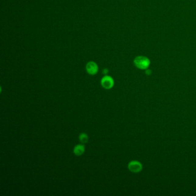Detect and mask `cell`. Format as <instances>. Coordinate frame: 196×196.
Masks as SVG:
<instances>
[{
	"label": "cell",
	"instance_id": "cell-8",
	"mask_svg": "<svg viewBox=\"0 0 196 196\" xmlns=\"http://www.w3.org/2000/svg\"><path fill=\"white\" fill-rule=\"evenodd\" d=\"M108 73V70L107 68L103 69V74H107Z\"/></svg>",
	"mask_w": 196,
	"mask_h": 196
},
{
	"label": "cell",
	"instance_id": "cell-4",
	"mask_svg": "<svg viewBox=\"0 0 196 196\" xmlns=\"http://www.w3.org/2000/svg\"><path fill=\"white\" fill-rule=\"evenodd\" d=\"M86 70L90 75H95L98 72V66L95 62L90 61L87 63L86 66Z\"/></svg>",
	"mask_w": 196,
	"mask_h": 196
},
{
	"label": "cell",
	"instance_id": "cell-1",
	"mask_svg": "<svg viewBox=\"0 0 196 196\" xmlns=\"http://www.w3.org/2000/svg\"><path fill=\"white\" fill-rule=\"evenodd\" d=\"M134 65L138 68L145 70L150 67L151 61L149 58L143 55L136 57L134 60Z\"/></svg>",
	"mask_w": 196,
	"mask_h": 196
},
{
	"label": "cell",
	"instance_id": "cell-5",
	"mask_svg": "<svg viewBox=\"0 0 196 196\" xmlns=\"http://www.w3.org/2000/svg\"><path fill=\"white\" fill-rule=\"evenodd\" d=\"M85 146L83 145H76L74 149H73V152L74 154L77 156H81L85 152Z\"/></svg>",
	"mask_w": 196,
	"mask_h": 196
},
{
	"label": "cell",
	"instance_id": "cell-7",
	"mask_svg": "<svg viewBox=\"0 0 196 196\" xmlns=\"http://www.w3.org/2000/svg\"><path fill=\"white\" fill-rule=\"evenodd\" d=\"M145 74L147 75H151V73H152V71L151 70H150V69H149V68H147V69H146L145 70Z\"/></svg>",
	"mask_w": 196,
	"mask_h": 196
},
{
	"label": "cell",
	"instance_id": "cell-3",
	"mask_svg": "<svg viewBox=\"0 0 196 196\" xmlns=\"http://www.w3.org/2000/svg\"><path fill=\"white\" fill-rule=\"evenodd\" d=\"M101 84L103 88L106 89H110L114 87V79L110 76L105 75L101 79Z\"/></svg>",
	"mask_w": 196,
	"mask_h": 196
},
{
	"label": "cell",
	"instance_id": "cell-6",
	"mask_svg": "<svg viewBox=\"0 0 196 196\" xmlns=\"http://www.w3.org/2000/svg\"><path fill=\"white\" fill-rule=\"evenodd\" d=\"M79 139L83 144L86 143L88 142V135L85 134V133L81 134L79 136Z\"/></svg>",
	"mask_w": 196,
	"mask_h": 196
},
{
	"label": "cell",
	"instance_id": "cell-2",
	"mask_svg": "<svg viewBox=\"0 0 196 196\" xmlns=\"http://www.w3.org/2000/svg\"><path fill=\"white\" fill-rule=\"evenodd\" d=\"M128 168L132 173H138L142 170L143 165L138 160H132L128 163Z\"/></svg>",
	"mask_w": 196,
	"mask_h": 196
}]
</instances>
